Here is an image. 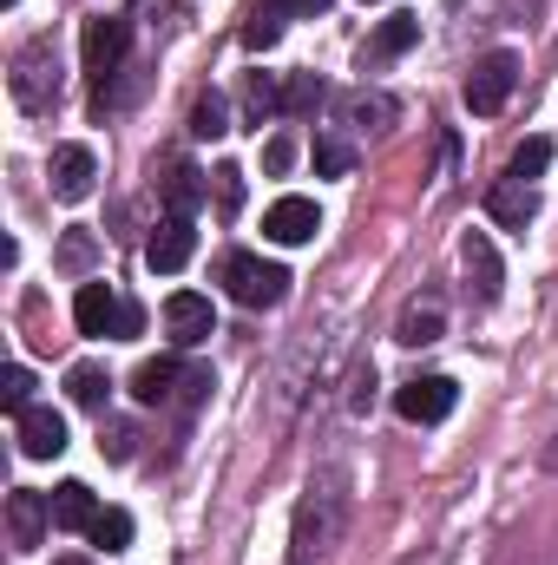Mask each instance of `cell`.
<instances>
[{
  "mask_svg": "<svg viewBox=\"0 0 558 565\" xmlns=\"http://www.w3.org/2000/svg\"><path fill=\"white\" fill-rule=\"evenodd\" d=\"M348 533V473L342 467H315L302 500H296V526H289V559L315 565L322 553H335Z\"/></svg>",
  "mask_w": 558,
  "mask_h": 565,
  "instance_id": "obj_1",
  "label": "cell"
},
{
  "mask_svg": "<svg viewBox=\"0 0 558 565\" xmlns=\"http://www.w3.org/2000/svg\"><path fill=\"white\" fill-rule=\"evenodd\" d=\"M7 93H13L20 113H53V106H60V46H53V33H33V40L13 53Z\"/></svg>",
  "mask_w": 558,
  "mask_h": 565,
  "instance_id": "obj_2",
  "label": "cell"
},
{
  "mask_svg": "<svg viewBox=\"0 0 558 565\" xmlns=\"http://www.w3.org/2000/svg\"><path fill=\"white\" fill-rule=\"evenodd\" d=\"M217 282H224L244 309H277L282 296H289V270L250 257V250H224V257H217Z\"/></svg>",
  "mask_w": 558,
  "mask_h": 565,
  "instance_id": "obj_3",
  "label": "cell"
},
{
  "mask_svg": "<svg viewBox=\"0 0 558 565\" xmlns=\"http://www.w3.org/2000/svg\"><path fill=\"white\" fill-rule=\"evenodd\" d=\"M126 46H132V20H126V13L86 20V33H79V53H86V73H93V86H99V93H106V79L126 66Z\"/></svg>",
  "mask_w": 558,
  "mask_h": 565,
  "instance_id": "obj_4",
  "label": "cell"
},
{
  "mask_svg": "<svg viewBox=\"0 0 558 565\" xmlns=\"http://www.w3.org/2000/svg\"><path fill=\"white\" fill-rule=\"evenodd\" d=\"M513 86H519V53H506V46L486 53V60L466 73V113H473V119H493V113L513 99Z\"/></svg>",
  "mask_w": 558,
  "mask_h": 565,
  "instance_id": "obj_5",
  "label": "cell"
},
{
  "mask_svg": "<svg viewBox=\"0 0 558 565\" xmlns=\"http://www.w3.org/2000/svg\"><path fill=\"white\" fill-rule=\"evenodd\" d=\"M53 526V493H33V487H13L7 493V540L13 553H33Z\"/></svg>",
  "mask_w": 558,
  "mask_h": 565,
  "instance_id": "obj_6",
  "label": "cell"
},
{
  "mask_svg": "<svg viewBox=\"0 0 558 565\" xmlns=\"http://www.w3.org/2000/svg\"><path fill=\"white\" fill-rule=\"evenodd\" d=\"M395 415L415 422V427L447 422V415H453V382H447V375H415V382L395 395Z\"/></svg>",
  "mask_w": 558,
  "mask_h": 565,
  "instance_id": "obj_7",
  "label": "cell"
},
{
  "mask_svg": "<svg viewBox=\"0 0 558 565\" xmlns=\"http://www.w3.org/2000/svg\"><path fill=\"white\" fill-rule=\"evenodd\" d=\"M46 178H53V198H66V204L93 198V178H99L93 145H60V151H53V164H46Z\"/></svg>",
  "mask_w": 558,
  "mask_h": 565,
  "instance_id": "obj_8",
  "label": "cell"
},
{
  "mask_svg": "<svg viewBox=\"0 0 558 565\" xmlns=\"http://www.w3.org/2000/svg\"><path fill=\"white\" fill-rule=\"evenodd\" d=\"M191 250H197V231H191V217H164V224L144 237V264H151L158 277L184 270V264H191Z\"/></svg>",
  "mask_w": 558,
  "mask_h": 565,
  "instance_id": "obj_9",
  "label": "cell"
},
{
  "mask_svg": "<svg viewBox=\"0 0 558 565\" xmlns=\"http://www.w3.org/2000/svg\"><path fill=\"white\" fill-rule=\"evenodd\" d=\"M73 322H79V335H112V342H119L126 302H119L106 282H79V296H73Z\"/></svg>",
  "mask_w": 558,
  "mask_h": 565,
  "instance_id": "obj_10",
  "label": "cell"
},
{
  "mask_svg": "<svg viewBox=\"0 0 558 565\" xmlns=\"http://www.w3.org/2000/svg\"><path fill=\"white\" fill-rule=\"evenodd\" d=\"M322 231V211L309 204V198H277L270 211H264V237L270 244H309Z\"/></svg>",
  "mask_w": 558,
  "mask_h": 565,
  "instance_id": "obj_11",
  "label": "cell"
},
{
  "mask_svg": "<svg viewBox=\"0 0 558 565\" xmlns=\"http://www.w3.org/2000/svg\"><path fill=\"white\" fill-rule=\"evenodd\" d=\"M164 329H171V342H178V349L204 342V335L217 329V316H211V296H191V289H178V296L164 302Z\"/></svg>",
  "mask_w": 558,
  "mask_h": 565,
  "instance_id": "obj_12",
  "label": "cell"
},
{
  "mask_svg": "<svg viewBox=\"0 0 558 565\" xmlns=\"http://www.w3.org/2000/svg\"><path fill=\"white\" fill-rule=\"evenodd\" d=\"M13 434H20V454H26V460H53V454H66V422H60L53 408H26V415H13Z\"/></svg>",
  "mask_w": 558,
  "mask_h": 565,
  "instance_id": "obj_13",
  "label": "cell"
},
{
  "mask_svg": "<svg viewBox=\"0 0 558 565\" xmlns=\"http://www.w3.org/2000/svg\"><path fill=\"white\" fill-rule=\"evenodd\" d=\"M486 217H493V224H506V231H526V224L539 217V191H533V184H519V178H500V184L486 191Z\"/></svg>",
  "mask_w": 558,
  "mask_h": 565,
  "instance_id": "obj_14",
  "label": "cell"
},
{
  "mask_svg": "<svg viewBox=\"0 0 558 565\" xmlns=\"http://www.w3.org/2000/svg\"><path fill=\"white\" fill-rule=\"evenodd\" d=\"M184 375H191V369H184L178 355H158V362H144L139 375H132V395H139L144 408H164L171 395H184Z\"/></svg>",
  "mask_w": 558,
  "mask_h": 565,
  "instance_id": "obj_15",
  "label": "cell"
},
{
  "mask_svg": "<svg viewBox=\"0 0 558 565\" xmlns=\"http://www.w3.org/2000/svg\"><path fill=\"white\" fill-rule=\"evenodd\" d=\"M415 40H420V20H415V13H395V20H382V26H375V40L362 46V73H368V66H382V60H401Z\"/></svg>",
  "mask_w": 558,
  "mask_h": 565,
  "instance_id": "obj_16",
  "label": "cell"
},
{
  "mask_svg": "<svg viewBox=\"0 0 558 565\" xmlns=\"http://www.w3.org/2000/svg\"><path fill=\"white\" fill-rule=\"evenodd\" d=\"M99 513H106V507L93 500V487H79V480L53 487V526H66V533H93Z\"/></svg>",
  "mask_w": 558,
  "mask_h": 565,
  "instance_id": "obj_17",
  "label": "cell"
},
{
  "mask_svg": "<svg viewBox=\"0 0 558 565\" xmlns=\"http://www.w3.org/2000/svg\"><path fill=\"white\" fill-rule=\"evenodd\" d=\"M440 329H447V316H440V296H415V302L401 309V322H395V342L427 349V342H440Z\"/></svg>",
  "mask_w": 558,
  "mask_h": 565,
  "instance_id": "obj_18",
  "label": "cell"
},
{
  "mask_svg": "<svg viewBox=\"0 0 558 565\" xmlns=\"http://www.w3.org/2000/svg\"><path fill=\"white\" fill-rule=\"evenodd\" d=\"M460 264H466V289H473L480 302H493V296H500V257H493V244H486L480 231L460 244Z\"/></svg>",
  "mask_w": 558,
  "mask_h": 565,
  "instance_id": "obj_19",
  "label": "cell"
},
{
  "mask_svg": "<svg viewBox=\"0 0 558 565\" xmlns=\"http://www.w3.org/2000/svg\"><path fill=\"white\" fill-rule=\"evenodd\" d=\"M158 191H164V211H171V217H191V211L204 204V171H197V164H171Z\"/></svg>",
  "mask_w": 558,
  "mask_h": 565,
  "instance_id": "obj_20",
  "label": "cell"
},
{
  "mask_svg": "<svg viewBox=\"0 0 558 565\" xmlns=\"http://www.w3.org/2000/svg\"><path fill=\"white\" fill-rule=\"evenodd\" d=\"M342 119H348L355 132H388V126H395V99H388V93H348V99H342Z\"/></svg>",
  "mask_w": 558,
  "mask_h": 565,
  "instance_id": "obj_21",
  "label": "cell"
},
{
  "mask_svg": "<svg viewBox=\"0 0 558 565\" xmlns=\"http://www.w3.org/2000/svg\"><path fill=\"white\" fill-rule=\"evenodd\" d=\"M244 113H250V126L282 119V79H270V73H250V79H244Z\"/></svg>",
  "mask_w": 558,
  "mask_h": 565,
  "instance_id": "obj_22",
  "label": "cell"
},
{
  "mask_svg": "<svg viewBox=\"0 0 558 565\" xmlns=\"http://www.w3.org/2000/svg\"><path fill=\"white\" fill-rule=\"evenodd\" d=\"M66 395H73L79 408H106V395H112V375H106L99 362H79V369L66 375Z\"/></svg>",
  "mask_w": 558,
  "mask_h": 565,
  "instance_id": "obj_23",
  "label": "cell"
},
{
  "mask_svg": "<svg viewBox=\"0 0 558 565\" xmlns=\"http://www.w3.org/2000/svg\"><path fill=\"white\" fill-rule=\"evenodd\" d=\"M191 132H197V139H224V132H230V106H224V93H204V99L191 106Z\"/></svg>",
  "mask_w": 558,
  "mask_h": 565,
  "instance_id": "obj_24",
  "label": "cell"
},
{
  "mask_svg": "<svg viewBox=\"0 0 558 565\" xmlns=\"http://www.w3.org/2000/svg\"><path fill=\"white\" fill-rule=\"evenodd\" d=\"M315 106H322V79L315 73H289L282 79V113L296 119V113H315Z\"/></svg>",
  "mask_w": 558,
  "mask_h": 565,
  "instance_id": "obj_25",
  "label": "cell"
},
{
  "mask_svg": "<svg viewBox=\"0 0 558 565\" xmlns=\"http://www.w3.org/2000/svg\"><path fill=\"white\" fill-rule=\"evenodd\" d=\"M93 546H106V553H126V546H132V513L106 507V513L93 520Z\"/></svg>",
  "mask_w": 558,
  "mask_h": 565,
  "instance_id": "obj_26",
  "label": "cell"
},
{
  "mask_svg": "<svg viewBox=\"0 0 558 565\" xmlns=\"http://www.w3.org/2000/svg\"><path fill=\"white\" fill-rule=\"evenodd\" d=\"M552 164V139H526L519 151H513V164H506V178H519V184H533L539 171Z\"/></svg>",
  "mask_w": 558,
  "mask_h": 565,
  "instance_id": "obj_27",
  "label": "cell"
},
{
  "mask_svg": "<svg viewBox=\"0 0 558 565\" xmlns=\"http://www.w3.org/2000/svg\"><path fill=\"white\" fill-rule=\"evenodd\" d=\"M277 40H282V7H257L250 26H244V46H250V53H270Z\"/></svg>",
  "mask_w": 558,
  "mask_h": 565,
  "instance_id": "obj_28",
  "label": "cell"
},
{
  "mask_svg": "<svg viewBox=\"0 0 558 565\" xmlns=\"http://www.w3.org/2000/svg\"><path fill=\"white\" fill-rule=\"evenodd\" d=\"M93 257H99V237L93 231H66L60 237V270H93Z\"/></svg>",
  "mask_w": 558,
  "mask_h": 565,
  "instance_id": "obj_29",
  "label": "cell"
},
{
  "mask_svg": "<svg viewBox=\"0 0 558 565\" xmlns=\"http://www.w3.org/2000/svg\"><path fill=\"white\" fill-rule=\"evenodd\" d=\"M315 171H322V178H348V171H355V145L315 139Z\"/></svg>",
  "mask_w": 558,
  "mask_h": 565,
  "instance_id": "obj_30",
  "label": "cell"
},
{
  "mask_svg": "<svg viewBox=\"0 0 558 565\" xmlns=\"http://www.w3.org/2000/svg\"><path fill=\"white\" fill-rule=\"evenodd\" d=\"M0 402H7V415H26V402H33V375L13 362L7 369V382H0Z\"/></svg>",
  "mask_w": 558,
  "mask_h": 565,
  "instance_id": "obj_31",
  "label": "cell"
},
{
  "mask_svg": "<svg viewBox=\"0 0 558 565\" xmlns=\"http://www.w3.org/2000/svg\"><path fill=\"white\" fill-rule=\"evenodd\" d=\"M99 447H106L112 460H132V454H139V427H132V422H112L106 434H99Z\"/></svg>",
  "mask_w": 558,
  "mask_h": 565,
  "instance_id": "obj_32",
  "label": "cell"
},
{
  "mask_svg": "<svg viewBox=\"0 0 558 565\" xmlns=\"http://www.w3.org/2000/svg\"><path fill=\"white\" fill-rule=\"evenodd\" d=\"M289 164H296V139H289V132H277V139L264 145V171H270V178H282Z\"/></svg>",
  "mask_w": 558,
  "mask_h": 565,
  "instance_id": "obj_33",
  "label": "cell"
},
{
  "mask_svg": "<svg viewBox=\"0 0 558 565\" xmlns=\"http://www.w3.org/2000/svg\"><path fill=\"white\" fill-rule=\"evenodd\" d=\"M217 198H224V211H237V204H244V171H237V164H224V171H217Z\"/></svg>",
  "mask_w": 558,
  "mask_h": 565,
  "instance_id": "obj_34",
  "label": "cell"
},
{
  "mask_svg": "<svg viewBox=\"0 0 558 565\" xmlns=\"http://www.w3.org/2000/svg\"><path fill=\"white\" fill-rule=\"evenodd\" d=\"M204 395H211V369H191V375H184V395H178V402H184V408H197Z\"/></svg>",
  "mask_w": 558,
  "mask_h": 565,
  "instance_id": "obj_35",
  "label": "cell"
},
{
  "mask_svg": "<svg viewBox=\"0 0 558 565\" xmlns=\"http://www.w3.org/2000/svg\"><path fill=\"white\" fill-rule=\"evenodd\" d=\"M348 388H355V395H348V408L362 415V408L375 402V369H355V382H348Z\"/></svg>",
  "mask_w": 558,
  "mask_h": 565,
  "instance_id": "obj_36",
  "label": "cell"
},
{
  "mask_svg": "<svg viewBox=\"0 0 558 565\" xmlns=\"http://www.w3.org/2000/svg\"><path fill=\"white\" fill-rule=\"evenodd\" d=\"M282 13H322V7H329V0H277Z\"/></svg>",
  "mask_w": 558,
  "mask_h": 565,
  "instance_id": "obj_37",
  "label": "cell"
},
{
  "mask_svg": "<svg viewBox=\"0 0 558 565\" xmlns=\"http://www.w3.org/2000/svg\"><path fill=\"white\" fill-rule=\"evenodd\" d=\"M53 565H93V559H53Z\"/></svg>",
  "mask_w": 558,
  "mask_h": 565,
  "instance_id": "obj_38",
  "label": "cell"
},
{
  "mask_svg": "<svg viewBox=\"0 0 558 565\" xmlns=\"http://www.w3.org/2000/svg\"><path fill=\"white\" fill-rule=\"evenodd\" d=\"M0 7H20V0H0Z\"/></svg>",
  "mask_w": 558,
  "mask_h": 565,
  "instance_id": "obj_39",
  "label": "cell"
},
{
  "mask_svg": "<svg viewBox=\"0 0 558 565\" xmlns=\"http://www.w3.org/2000/svg\"><path fill=\"white\" fill-rule=\"evenodd\" d=\"M427 565H433V559H427Z\"/></svg>",
  "mask_w": 558,
  "mask_h": 565,
  "instance_id": "obj_40",
  "label": "cell"
}]
</instances>
